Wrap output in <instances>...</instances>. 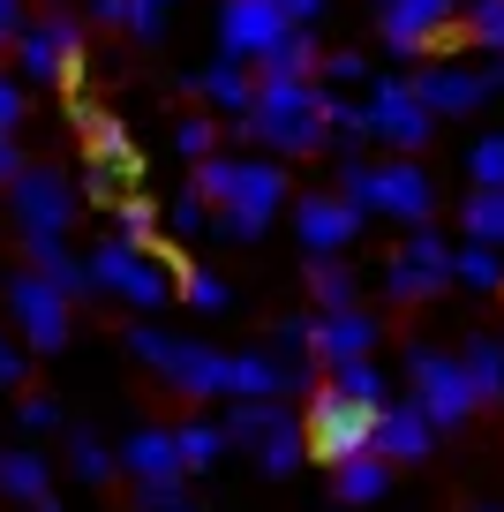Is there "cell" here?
I'll list each match as a JSON object with an SVG mask.
<instances>
[{
    "instance_id": "obj_1",
    "label": "cell",
    "mask_w": 504,
    "mask_h": 512,
    "mask_svg": "<svg viewBox=\"0 0 504 512\" xmlns=\"http://www.w3.org/2000/svg\"><path fill=\"white\" fill-rule=\"evenodd\" d=\"M128 354L151 362L174 392H196V400H286L301 384V369L279 362V354H226V347H204V339L158 332V324H136Z\"/></svg>"
},
{
    "instance_id": "obj_2",
    "label": "cell",
    "mask_w": 504,
    "mask_h": 512,
    "mask_svg": "<svg viewBox=\"0 0 504 512\" xmlns=\"http://www.w3.org/2000/svg\"><path fill=\"white\" fill-rule=\"evenodd\" d=\"M241 136L264 144V159H309V151H331L324 136V91L294 76H256V98L241 113Z\"/></svg>"
},
{
    "instance_id": "obj_3",
    "label": "cell",
    "mask_w": 504,
    "mask_h": 512,
    "mask_svg": "<svg viewBox=\"0 0 504 512\" xmlns=\"http://www.w3.org/2000/svg\"><path fill=\"white\" fill-rule=\"evenodd\" d=\"M339 196H347L354 211H384V219H407V226H429V211H437V181H429L422 159H339Z\"/></svg>"
},
{
    "instance_id": "obj_4",
    "label": "cell",
    "mask_w": 504,
    "mask_h": 512,
    "mask_svg": "<svg viewBox=\"0 0 504 512\" xmlns=\"http://www.w3.org/2000/svg\"><path fill=\"white\" fill-rule=\"evenodd\" d=\"M286 204H294V196H286L279 159H241L234 151V174H226V196H219V211H211V226H219L226 241H256Z\"/></svg>"
},
{
    "instance_id": "obj_5",
    "label": "cell",
    "mask_w": 504,
    "mask_h": 512,
    "mask_svg": "<svg viewBox=\"0 0 504 512\" xmlns=\"http://www.w3.org/2000/svg\"><path fill=\"white\" fill-rule=\"evenodd\" d=\"M83 272H91V294H113V302L143 309V317L174 302V272H166L151 249H136V241H98V249L83 256Z\"/></svg>"
},
{
    "instance_id": "obj_6",
    "label": "cell",
    "mask_w": 504,
    "mask_h": 512,
    "mask_svg": "<svg viewBox=\"0 0 504 512\" xmlns=\"http://www.w3.org/2000/svg\"><path fill=\"white\" fill-rule=\"evenodd\" d=\"M8 219H16L23 249H31V241H61L68 226H76V181H68L61 166H23V174L8 181Z\"/></svg>"
},
{
    "instance_id": "obj_7",
    "label": "cell",
    "mask_w": 504,
    "mask_h": 512,
    "mask_svg": "<svg viewBox=\"0 0 504 512\" xmlns=\"http://www.w3.org/2000/svg\"><path fill=\"white\" fill-rule=\"evenodd\" d=\"M362 121H369V144H384V151H399V159H414V151L429 144L437 113L414 98V83H407V76H369Z\"/></svg>"
},
{
    "instance_id": "obj_8",
    "label": "cell",
    "mask_w": 504,
    "mask_h": 512,
    "mask_svg": "<svg viewBox=\"0 0 504 512\" xmlns=\"http://www.w3.org/2000/svg\"><path fill=\"white\" fill-rule=\"evenodd\" d=\"M407 384H414V407H422L437 430H459V422L474 415V384H467V369H459V354H444V347H414L407 354Z\"/></svg>"
},
{
    "instance_id": "obj_9",
    "label": "cell",
    "mask_w": 504,
    "mask_h": 512,
    "mask_svg": "<svg viewBox=\"0 0 504 512\" xmlns=\"http://www.w3.org/2000/svg\"><path fill=\"white\" fill-rule=\"evenodd\" d=\"M444 287H452V241L414 226V234L399 241V256L384 264V294H392V302H429V294H444Z\"/></svg>"
},
{
    "instance_id": "obj_10",
    "label": "cell",
    "mask_w": 504,
    "mask_h": 512,
    "mask_svg": "<svg viewBox=\"0 0 504 512\" xmlns=\"http://www.w3.org/2000/svg\"><path fill=\"white\" fill-rule=\"evenodd\" d=\"M369 415L377 407L347 400V392H309V415H301V437H309L316 460H347V452H369Z\"/></svg>"
},
{
    "instance_id": "obj_11",
    "label": "cell",
    "mask_w": 504,
    "mask_h": 512,
    "mask_svg": "<svg viewBox=\"0 0 504 512\" xmlns=\"http://www.w3.org/2000/svg\"><path fill=\"white\" fill-rule=\"evenodd\" d=\"M8 317H16V332H23V347H31V354H61L68 347V294L46 287L38 272L8 279Z\"/></svg>"
},
{
    "instance_id": "obj_12",
    "label": "cell",
    "mask_w": 504,
    "mask_h": 512,
    "mask_svg": "<svg viewBox=\"0 0 504 512\" xmlns=\"http://www.w3.org/2000/svg\"><path fill=\"white\" fill-rule=\"evenodd\" d=\"M16 61H23V83H68L83 68V23H68V16L23 23L16 31Z\"/></svg>"
},
{
    "instance_id": "obj_13",
    "label": "cell",
    "mask_w": 504,
    "mask_h": 512,
    "mask_svg": "<svg viewBox=\"0 0 504 512\" xmlns=\"http://www.w3.org/2000/svg\"><path fill=\"white\" fill-rule=\"evenodd\" d=\"M286 31H294V23H286L271 0H219V53H226V61H249L256 68Z\"/></svg>"
},
{
    "instance_id": "obj_14",
    "label": "cell",
    "mask_w": 504,
    "mask_h": 512,
    "mask_svg": "<svg viewBox=\"0 0 504 512\" xmlns=\"http://www.w3.org/2000/svg\"><path fill=\"white\" fill-rule=\"evenodd\" d=\"M362 219H369V211H354L339 189H316V196L294 204V234H301L309 256H347V241L362 234Z\"/></svg>"
},
{
    "instance_id": "obj_15",
    "label": "cell",
    "mask_w": 504,
    "mask_h": 512,
    "mask_svg": "<svg viewBox=\"0 0 504 512\" xmlns=\"http://www.w3.org/2000/svg\"><path fill=\"white\" fill-rule=\"evenodd\" d=\"M377 339H384V324L369 317L362 302H347V309H316L309 362H324V369H339V362H362V354H377Z\"/></svg>"
},
{
    "instance_id": "obj_16",
    "label": "cell",
    "mask_w": 504,
    "mask_h": 512,
    "mask_svg": "<svg viewBox=\"0 0 504 512\" xmlns=\"http://www.w3.org/2000/svg\"><path fill=\"white\" fill-rule=\"evenodd\" d=\"M369 452H377V460H429V452H437V422L422 415V407L414 400H384L377 415H369Z\"/></svg>"
},
{
    "instance_id": "obj_17",
    "label": "cell",
    "mask_w": 504,
    "mask_h": 512,
    "mask_svg": "<svg viewBox=\"0 0 504 512\" xmlns=\"http://www.w3.org/2000/svg\"><path fill=\"white\" fill-rule=\"evenodd\" d=\"M459 0H377V23H384V46L392 53H422L452 31Z\"/></svg>"
},
{
    "instance_id": "obj_18",
    "label": "cell",
    "mask_w": 504,
    "mask_h": 512,
    "mask_svg": "<svg viewBox=\"0 0 504 512\" xmlns=\"http://www.w3.org/2000/svg\"><path fill=\"white\" fill-rule=\"evenodd\" d=\"M414 83V98H422L429 113H437V121H452V113H474L482 106V68H459V61H429L422 76H407Z\"/></svg>"
},
{
    "instance_id": "obj_19",
    "label": "cell",
    "mask_w": 504,
    "mask_h": 512,
    "mask_svg": "<svg viewBox=\"0 0 504 512\" xmlns=\"http://www.w3.org/2000/svg\"><path fill=\"white\" fill-rule=\"evenodd\" d=\"M189 91L204 98L211 113L241 121V113H249V98H256V68H249V61H226V53H219V61H211L204 76H189Z\"/></svg>"
},
{
    "instance_id": "obj_20",
    "label": "cell",
    "mask_w": 504,
    "mask_h": 512,
    "mask_svg": "<svg viewBox=\"0 0 504 512\" xmlns=\"http://www.w3.org/2000/svg\"><path fill=\"white\" fill-rule=\"evenodd\" d=\"M121 475H128V482H166V475H181V445H174V430L143 422V430L121 445Z\"/></svg>"
},
{
    "instance_id": "obj_21",
    "label": "cell",
    "mask_w": 504,
    "mask_h": 512,
    "mask_svg": "<svg viewBox=\"0 0 504 512\" xmlns=\"http://www.w3.org/2000/svg\"><path fill=\"white\" fill-rule=\"evenodd\" d=\"M331 482H339V505H377V497L392 490V460L347 452V460H331Z\"/></svg>"
},
{
    "instance_id": "obj_22",
    "label": "cell",
    "mask_w": 504,
    "mask_h": 512,
    "mask_svg": "<svg viewBox=\"0 0 504 512\" xmlns=\"http://www.w3.org/2000/svg\"><path fill=\"white\" fill-rule=\"evenodd\" d=\"M46 490H53V467H46L38 445L0 452V497H8V505H31V497H46Z\"/></svg>"
},
{
    "instance_id": "obj_23",
    "label": "cell",
    "mask_w": 504,
    "mask_h": 512,
    "mask_svg": "<svg viewBox=\"0 0 504 512\" xmlns=\"http://www.w3.org/2000/svg\"><path fill=\"white\" fill-rule=\"evenodd\" d=\"M316 61H324V46H316L309 23H294V31L279 38V46L256 61V76H294V83H316Z\"/></svg>"
},
{
    "instance_id": "obj_24",
    "label": "cell",
    "mask_w": 504,
    "mask_h": 512,
    "mask_svg": "<svg viewBox=\"0 0 504 512\" xmlns=\"http://www.w3.org/2000/svg\"><path fill=\"white\" fill-rule=\"evenodd\" d=\"M31 272L46 279V287H61L68 302H76V294H91V272H83V256L68 249V234H61V241H31Z\"/></svg>"
},
{
    "instance_id": "obj_25",
    "label": "cell",
    "mask_w": 504,
    "mask_h": 512,
    "mask_svg": "<svg viewBox=\"0 0 504 512\" xmlns=\"http://www.w3.org/2000/svg\"><path fill=\"white\" fill-rule=\"evenodd\" d=\"M76 128L91 136V159H98V166H121V174H136V159H128V128L113 121V113H98L91 98H76Z\"/></svg>"
},
{
    "instance_id": "obj_26",
    "label": "cell",
    "mask_w": 504,
    "mask_h": 512,
    "mask_svg": "<svg viewBox=\"0 0 504 512\" xmlns=\"http://www.w3.org/2000/svg\"><path fill=\"white\" fill-rule=\"evenodd\" d=\"M452 287L504 294V249H489V241H459V249H452Z\"/></svg>"
},
{
    "instance_id": "obj_27",
    "label": "cell",
    "mask_w": 504,
    "mask_h": 512,
    "mask_svg": "<svg viewBox=\"0 0 504 512\" xmlns=\"http://www.w3.org/2000/svg\"><path fill=\"white\" fill-rule=\"evenodd\" d=\"M301 452H309V437H301V415L286 407V415L271 422L264 437H256V460H264V475H294V467H301Z\"/></svg>"
},
{
    "instance_id": "obj_28",
    "label": "cell",
    "mask_w": 504,
    "mask_h": 512,
    "mask_svg": "<svg viewBox=\"0 0 504 512\" xmlns=\"http://www.w3.org/2000/svg\"><path fill=\"white\" fill-rule=\"evenodd\" d=\"M459 234L504 249V189H467V204H459Z\"/></svg>"
},
{
    "instance_id": "obj_29",
    "label": "cell",
    "mask_w": 504,
    "mask_h": 512,
    "mask_svg": "<svg viewBox=\"0 0 504 512\" xmlns=\"http://www.w3.org/2000/svg\"><path fill=\"white\" fill-rule=\"evenodd\" d=\"M459 369H467V384H474V400H497V369H504V339L474 332L467 347H459Z\"/></svg>"
},
{
    "instance_id": "obj_30",
    "label": "cell",
    "mask_w": 504,
    "mask_h": 512,
    "mask_svg": "<svg viewBox=\"0 0 504 512\" xmlns=\"http://www.w3.org/2000/svg\"><path fill=\"white\" fill-rule=\"evenodd\" d=\"M331 392H347V400H362V407H384V400H392V377L362 354V362H339V369H331Z\"/></svg>"
},
{
    "instance_id": "obj_31",
    "label": "cell",
    "mask_w": 504,
    "mask_h": 512,
    "mask_svg": "<svg viewBox=\"0 0 504 512\" xmlns=\"http://www.w3.org/2000/svg\"><path fill=\"white\" fill-rule=\"evenodd\" d=\"M279 415H286L279 400H234V407L219 415V430H226V445H256V437H264Z\"/></svg>"
},
{
    "instance_id": "obj_32",
    "label": "cell",
    "mask_w": 504,
    "mask_h": 512,
    "mask_svg": "<svg viewBox=\"0 0 504 512\" xmlns=\"http://www.w3.org/2000/svg\"><path fill=\"white\" fill-rule=\"evenodd\" d=\"M91 16L113 23V31H128V38H158L166 31V8H151V0H98Z\"/></svg>"
},
{
    "instance_id": "obj_33",
    "label": "cell",
    "mask_w": 504,
    "mask_h": 512,
    "mask_svg": "<svg viewBox=\"0 0 504 512\" xmlns=\"http://www.w3.org/2000/svg\"><path fill=\"white\" fill-rule=\"evenodd\" d=\"M316 91H324V83H316ZM324 136H331V144H362V136H369L362 98H354V91H324Z\"/></svg>"
},
{
    "instance_id": "obj_34",
    "label": "cell",
    "mask_w": 504,
    "mask_h": 512,
    "mask_svg": "<svg viewBox=\"0 0 504 512\" xmlns=\"http://www.w3.org/2000/svg\"><path fill=\"white\" fill-rule=\"evenodd\" d=\"M309 302L316 309H347L354 302V272L339 264V256H316L309 264Z\"/></svg>"
},
{
    "instance_id": "obj_35",
    "label": "cell",
    "mask_w": 504,
    "mask_h": 512,
    "mask_svg": "<svg viewBox=\"0 0 504 512\" xmlns=\"http://www.w3.org/2000/svg\"><path fill=\"white\" fill-rule=\"evenodd\" d=\"M174 445H181V475H196V467H211L226 452V430H219V422H181Z\"/></svg>"
},
{
    "instance_id": "obj_36",
    "label": "cell",
    "mask_w": 504,
    "mask_h": 512,
    "mask_svg": "<svg viewBox=\"0 0 504 512\" xmlns=\"http://www.w3.org/2000/svg\"><path fill=\"white\" fill-rule=\"evenodd\" d=\"M113 241H136V249H151V241H158V204H143V196H121V204H113Z\"/></svg>"
},
{
    "instance_id": "obj_37",
    "label": "cell",
    "mask_w": 504,
    "mask_h": 512,
    "mask_svg": "<svg viewBox=\"0 0 504 512\" xmlns=\"http://www.w3.org/2000/svg\"><path fill=\"white\" fill-rule=\"evenodd\" d=\"M68 467H76V482H106L113 475V452L98 430H68Z\"/></svg>"
},
{
    "instance_id": "obj_38",
    "label": "cell",
    "mask_w": 504,
    "mask_h": 512,
    "mask_svg": "<svg viewBox=\"0 0 504 512\" xmlns=\"http://www.w3.org/2000/svg\"><path fill=\"white\" fill-rule=\"evenodd\" d=\"M316 83H324V91H362L369 83V61L354 46H339V53H324V61H316Z\"/></svg>"
},
{
    "instance_id": "obj_39",
    "label": "cell",
    "mask_w": 504,
    "mask_h": 512,
    "mask_svg": "<svg viewBox=\"0 0 504 512\" xmlns=\"http://www.w3.org/2000/svg\"><path fill=\"white\" fill-rule=\"evenodd\" d=\"M181 302H189L196 317H219V309H234V287H226L219 272H189L181 279Z\"/></svg>"
},
{
    "instance_id": "obj_40",
    "label": "cell",
    "mask_w": 504,
    "mask_h": 512,
    "mask_svg": "<svg viewBox=\"0 0 504 512\" xmlns=\"http://www.w3.org/2000/svg\"><path fill=\"white\" fill-rule=\"evenodd\" d=\"M459 31L482 53H504V0H467V23H459Z\"/></svg>"
},
{
    "instance_id": "obj_41",
    "label": "cell",
    "mask_w": 504,
    "mask_h": 512,
    "mask_svg": "<svg viewBox=\"0 0 504 512\" xmlns=\"http://www.w3.org/2000/svg\"><path fill=\"white\" fill-rule=\"evenodd\" d=\"M467 181L474 189H504V136H474L467 144Z\"/></svg>"
},
{
    "instance_id": "obj_42",
    "label": "cell",
    "mask_w": 504,
    "mask_h": 512,
    "mask_svg": "<svg viewBox=\"0 0 504 512\" xmlns=\"http://www.w3.org/2000/svg\"><path fill=\"white\" fill-rule=\"evenodd\" d=\"M158 226H166L174 241H189V234H204V226H211V211H204V196H196V189H181L174 204L158 211Z\"/></svg>"
},
{
    "instance_id": "obj_43",
    "label": "cell",
    "mask_w": 504,
    "mask_h": 512,
    "mask_svg": "<svg viewBox=\"0 0 504 512\" xmlns=\"http://www.w3.org/2000/svg\"><path fill=\"white\" fill-rule=\"evenodd\" d=\"M204 151H219V121H204V113H189V121H174V159H204Z\"/></svg>"
},
{
    "instance_id": "obj_44",
    "label": "cell",
    "mask_w": 504,
    "mask_h": 512,
    "mask_svg": "<svg viewBox=\"0 0 504 512\" xmlns=\"http://www.w3.org/2000/svg\"><path fill=\"white\" fill-rule=\"evenodd\" d=\"M226 174H234V151H204V159H196V181H189V189L204 196V204H219V196H226Z\"/></svg>"
},
{
    "instance_id": "obj_45",
    "label": "cell",
    "mask_w": 504,
    "mask_h": 512,
    "mask_svg": "<svg viewBox=\"0 0 504 512\" xmlns=\"http://www.w3.org/2000/svg\"><path fill=\"white\" fill-rule=\"evenodd\" d=\"M309 332H316V317H279V362H294V369H309Z\"/></svg>"
},
{
    "instance_id": "obj_46",
    "label": "cell",
    "mask_w": 504,
    "mask_h": 512,
    "mask_svg": "<svg viewBox=\"0 0 504 512\" xmlns=\"http://www.w3.org/2000/svg\"><path fill=\"white\" fill-rule=\"evenodd\" d=\"M136 505H143V512H174V505H181V475H166V482H136Z\"/></svg>"
},
{
    "instance_id": "obj_47",
    "label": "cell",
    "mask_w": 504,
    "mask_h": 512,
    "mask_svg": "<svg viewBox=\"0 0 504 512\" xmlns=\"http://www.w3.org/2000/svg\"><path fill=\"white\" fill-rule=\"evenodd\" d=\"M23 430H31V437L61 430V407H53V400H23Z\"/></svg>"
},
{
    "instance_id": "obj_48",
    "label": "cell",
    "mask_w": 504,
    "mask_h": 512,
    "mask_svg": "<svg viewBox=\"0 0 504 512\" xmlns=\"http://www.w3.org/2000/svg\"><path fill=\"white\" fill-rule=\"evenodd\" d=\"M16 121H23V83L0 76V128H16Z\"/></svg>"
},
{
    "instance_id": "obj_49",
    "label": "cell",
    "mask_w": 504,
    "mask_h": 512,
    "mask_svg": "<svg viewBox=\"0 0 504 512\" xmlns=\"http://www.w3.org/2000/svg\"><path fill=\"white\" fill-rule=\"evenodd\" d=\"M23 369H31V362H23V347L0 332V384H23Z\"/></svg>"
},
{
    "instance_id": "obj_50",
    "label": "cell",
    "mask_w": 504,
    "mask_h": 512,
    "mask_svg": "<svg viewBox=\"0 0 504 512\" xmlns=\"http://www.w3.org/2000/svg\"><path fill=\"white\" fill-rule=\"evenodd\" d=\"M23 174V151H16V128H0V189Z\"/></svg>"
},
{
    "instance_id": "obj_51",
    "label": "cell",
    "mask_w": 504,
    "mask_h": 512,
    "mask_svg": "<svg viewBox=\"0 0 504 512\" xmlns=\"http://www.w3.org/2000/svg\"><path fill=\"white\" fill-rule=\"evenodd\" d=\"M23 23H31V16H23V0H0V46H16Z\"/></svg>"
},
{
    "instance_id": "obj_52",
    "label": "cell",
    "mask_w": 504,
    "mask_h": 512,
    "mask_svg": "<svg viewBox=\"0 0 504 512\" xmlns=\"http://www.w3.org/2000/svg\"><path fill=\"white\" fill-rule=\"evenodd\" d=\"M271 8H279L286 23H316V16H324V0H271Z\"/></svg>"
},
{
    "instance_id": "obj_53",
    "label": "cell",
    "mask_w": 504,
    "mask_h": 512,
    "mask_svg": "<svg viewBox=\"0 0 504 512\" xmlns=\"http://www.w3.org/2000/svg\"><path fill=\"white\" fill-rule=\"evenodd\" d=\"M31 512H61V505H53V490H46V497H31Z\"/></svg>"
},
{
    "instance_id": "obj_54",
    "label": "cell",
    "mask_w": 504,
    "mask_h": 512,
    "mask_svg": "<svg viewBox=\"0 0 504 512\" xmlns=\"http://www.w3.org/2000/svg\"><path fill=\"white\" fill-rule=\"evenodd\" d=\"M497 400H504V369H497Z\"/></svg>"
},
{
    "instance_id": "obj_55",
    "label": "cell",
    "mask_w": 504,
    "mask_h": 512,
    "mask_svg": "<svg viewBox=\"0 0 504 512\" xmlns=\"http://www.w3.org/2000/svg\"><path fill=\"white\" fill-rule=\"evenodd\" d=\"M482 512H497V505H482Z\"/></svg>"
},
{
    "instance_id": "obj_56",
    "label": "cell",
    "mask_w": 504,
    "mask_h": 512,
    "mask_svg": "<svg viewBox=\"0 0 504 512\" xmlns=\"http://www.w3.org/2000/svg\"><path fill=\"white\" fill-rule=\"evenodd\" d=\"M174 512H189V505H174Z\"/></svg>"
}]
</instances>
